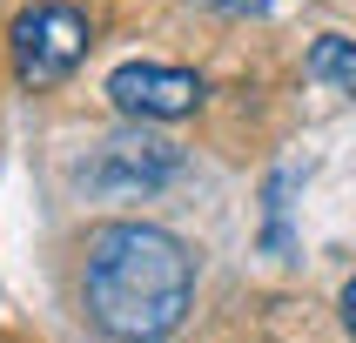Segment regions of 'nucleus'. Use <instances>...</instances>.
<instances>
[{
	"label": "nucleus",
	"mask_w": 356,
	"mask_h": 343,
	"mask_svg": "<svg viewBox=\"0 0 356 343\" xmlns=\"http://www.w3.org/2000/svg\"><path fill=\"white\" fill-rule=\"evenodd\" d=\"M81 303L101 337L161 343L195 303V256L155 222H101L81 262Z\"/></svg>",
	"instance_id": "f257e3e1"
},
{
	"label": "nucleus",
	"mask_w": 356,
	"mask_h": 343,
	"mask_svg": "<svg viewBox=\"0 0 356 343\" xmlns=\"http://www.w3.org/2000/svg\"><path fill=\"white\" fill-rule=\"evenodd\" d=\"M7 47H14V74L27 81V88H60V81L88 61V20H81V7H67V0H34V7L14 20Z\"/></svg>",
	"instance_id": "f03ea898"
},
{
	"label": "nucleus",
	"mask_w": 356,
	"mask_h": 343,
	"mask_svg": "<svg viewBox=\"0 0 356 343\" xmlns=\"http://www.w3.org/2000/svg\"><path fill=\"white\" fill-rule=\"evenodd\" d=\"M108 101L135 121H175L202 108V81L188 67H161V61H121L108 74Z\"/></svg>",
	"instance_id": "7ed1b4c3"
},
{
	"label": "nucleus",
	"mask_w": 356,
	"mask_h": 343,
	"mask_svg": "<svg viewBox=\"0 0 356 343\" xmlns=\"http://www.w3.org/2000/svg\"><path fill=\"white\" fill-rule=\"evenodd\" d=\"M309 74H316L323 88H337V95H356V40L323 34L316 47H309Z\"/></svg>",
	"instance_id": "39448f33"
},
{
	"label": "nucleus",
	"mask_w": 356,
	"mask_h": 343,
	"mask_svg": "<svg viewBox=\"0 0 356 343\" xmlns=\"http://www.w3.org/2000/svg\"><path fill=\"white\" fill-rule=\"evenodd\" d=\"M175 168H181V155L168 148V141H155V135H115V141L95 148L88 182H95L101 196H148V189H161Z\"/></svg>",
	"instance_id": "20e7f679"
},
{
	"label": "nucleus",
	"mask_w": 356,
	"mask_h": 343,
	"mask_svg": "<svg viewBox=\"0 0 356 343\" xmlns=\"http://www.w3.org/2000/svg\"><path fill=\"white\" fill-rule=\"evenodd\" d=\"M216 14H269V0H209Z\"/></svg>",
	"instance_id": "423d86ee"
},
{
	"label": "nucleus",
	"mask_w": 356,
	"mask_h": 343,
	"mask_svg": "<svg viewBox=\"0 0 356 343\" xmlns=\"http://www.w3.org/2000/svg\"><path fill=\"white\" fill-rule=\"evenodd\" d=\"M343 330H350V343H356V276L343 282Z\"/></svg>",
	"instance_id": "0eeeda50"
}]
</instances>
